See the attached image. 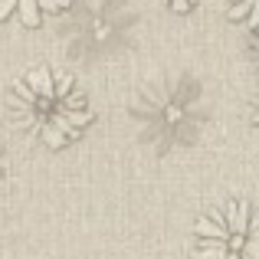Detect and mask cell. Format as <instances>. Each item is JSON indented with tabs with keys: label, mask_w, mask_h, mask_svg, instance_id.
Masks as SVG:
<instances>
[{
	"label": "cell",
	"mask_w": 259,
	"mask_h": 259,
	"mask_svg": "<svg viewBox=\"0 0 259 259\" xmlns=\"http://www.w3.org/2000/svg\"><path fill=\"white\" fill-rule=\"evenodd\" d=\"M128 125L141 148L171 158L197 148L210 125V95L200 76L167 69L148 76L128 99Z\"/></svg>",
	"instance_id": "cell-1"
},
{
	"label": "cell",
	"mask_w": 259,
	"mask_h": 259,
	"mask_svg": "<svg viewBox=\"0 0 259 259\" xmlns=\"http://www.w3.org/2000/svg\"><path fill=\"white\" fill-rule=\"evenodd\" d=\"M7 102L17 125L50 151L76 145L92 125V105L82 85L56 66H36L23 72L10 85Z\"/></svg>",
	"instance_id": "cell-2"
},
{
	"label": "cell",
	"mask_w": 259,
	"mask_h": 259,
	"mask_svg": "<svg viewBox=\"0 0 259 259\" xmlns=\"http://www.w3.org/2000/svg\"><path fill=\"white\" fill-rule=\"evenodd\" d=\"M190 259H259V220L249 200L217 203L197 220Z\"/></svg>",
	"instance_id": "cell-3"
},
{
	"label": "cell",
	"mask_w": 259,
	"mask_h": 259,
	"mask_svg": "<svg viewBox=\"0 0 259 259\" xmlns=\"http://www.w3.org/2000/svg\"><path fill=\"white\" fill-rule=\"evenodd\" d=\"M69 10L72 20L63 30V46L69 50V56L95 63V59L112 56L118 46L128 43L132 13L118 7L115 0H92L82 10H76V7H69Z\"/></svg>",
	"instance_id": "cell-4"
},
{
	"label": "cell",
	"mask_w": 259,
	"mask_h": 259,
	"mask_svg": "<svg viewBox=\"0 0 259 259\" xmlns=\"http://www.w3.org/2000/svg\"><path fill=\"white\" fill-rule=\"evenodd\" d=\"M69 7L72 0H0V23H20L26 30H36Z\"/></svg>",
	"instance_id": "cell-5"
},
{
	"label": "cell",
	"mask_w": 259,
	"mask_h": 259,
	"mask_svg": "<svg viewBox=\"0 0 259 259\" xmlns=\"http://www.w3.org/2000/svg\"><path fill=\"white\" fill-rule=\"evenodd\" d=\"M227 17L233 23L243 26V33L249 36V50L256 43V23H259V0H230L227 4Z\"/></svg>",
	"instance_id": "cell-6"
},
{
	"label": "cell",
	"mask_w": 259,
	"mask_h": 259,
	"mask_svg": "<svg viewBox=\"0 0 259 259\" xmlns=\"http://www.w3.org/2000/svg\"><path fill=\"white\" fill-rule=\"evenodd\" d=\"M161 4H164L167 10H174V13H190L200 0H161Z\"/></svg>",
	"instance_id": "cell-7"
},
{
	"label": "cell",
	"mask_w": 259,
	"mask_h": 259,
	"mask_svg": "<svg viewBox=\"0 0 259 259\" xmlns=\"http://www.w3.org/2000/svg\"><path fill=\"white\" fill-rule=\"evenodd\" d=\"M0 174H4V141H0Z\"/></svg>",
	"instance_id": "cell-8"
}]
</instances>
